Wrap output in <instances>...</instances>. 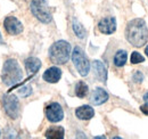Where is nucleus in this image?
<instances>
[{"mask_svg":"<svg viewBox=\"0 0 148 139\" xmlns=\"http://www.w3.org/2000/svg\"><path fill=\"white\" fill-rule=\"evenodd\" d=\"M125 36L130 43L137 48L146 45L148 31L145 21L143 18H134L130 21L125 29Z\"/></svg>","mask_w":148,"mask_h":139,"instance_id":"1","label":"nucleus"},{"mask_svg":"<svg viewBox=\"0 0 148 139\" xmlns=\"http://www.w3.org/2000/svg\"><path fill=\"white\" fill-rule=\"evenodd\" d=\"M22 79H23V72L17 61L13 58L7 59L3 63V67L1 72L2 83L10 87V86H15L16 83H18Z\"/></svg>","mask_w":148,"mask_h":139,"instance_id":"2","label":"nucleus"},{"mask_svg":"<svg viewBox=\"0 0 148 139\" xmlns=\"http://www.w3.org/2000/svg\"><path fill=\"white\" fill-rule=\"evenodd\" d=\"M70 55H71V45L65 40L56 41L49 48V58L54 64L57 65H63L66 62H69Z\"/></svg>","mask_w":148,"mask_h":139,"instance_id":"3","label":"nucleus"},{"mask_svg":"<svg viewBox=\"0 0 148 139\" xmlns=\"http://www.w3.org/2000/svg\"><path fill=\"white\" fill-rule=\"evenodd\" d=\"M30 9H31V13L33 14V16L37 19H39L40 22H42V23L51 22L53 16H51V12L49 9L47 0H32Z\"/></svg>","mask_w":148,"mask_h":139,"instance_id":"4","label":"nucleus"},{"mask_svg":"<svg viewBox=\"0 0 148 139\" xmlns=\"http://www.w3.org/2000/svg\"><path fill=\"white\" fill-rule=\"evenodd\" d=\"M72 62H73L75 69H76V71L79 72V74L81 76L88 75V73L90 71V63H89V59L87 58L84 52L82 50V48L75 47L73 49V52H72Z\"/></svg>","mask_w":148,"mask_h":139,"instance_id":"5","label":"nucleus"},{"mask_svg":"<svg viewBox=\"0 0 148 139\" xmlns=\"http://www.w3.org/2000/svg\"><path fill=\"white\" fill-rule=\"evenodd\" d=\"M2 106L6 114L10 119H17L19 115V102L15 95H6L2 97Z\"/></svg>","mask_w":148,"mask_h":139,"instance_id":"6","label":"nucleus"},{"mask_svg":"<svg viewBox=\"0 0 148 139\" xmlns=\"http://www.w3.org/2000/svg\"><path fill=\"white\" fill-rule=\"evenodd\" d=\"M46 116L48 121L57 123L64 119V111L58 103H50L46 107Z\"/></svg>","mask_w":148,"mask_h":139,"instance_id":"7","label":"nucleus"},{"mask_svg":"<svg viewBox=\"0 0 148 139\" xmlns=\"http://www.w3.org/2000/svg\"><path fill=\"white\" fill-rule=\"evenodd\" d=\"M3 26L10 35H17L23 31V24L15 16H7L3 21Z\"/></svg>","mask_w":148,"mask_h":139,"instance_id":"8","label":"nucleus"},{"mask_svg":"<svg viewBox=\"0 0 148 139\" xmlns=\"http://www.w3.org/2000/svg\"><path fill=\"white\" fill-rule=\"evenodd\" d=\"M98 30L104 34H112L116 30V19L113 16L101 18L98 23Z\"/></svg>","mask_w":148,"mask_h":139,"instance_id":"9","label":"nucleus"},{"mask_svg":"<svg viewBox=\"0 0 148 139\" xmlns=\"http://www.w3.org/2000/svg\"><path fill=\"white\" fill-rule=\"evenodd\" d=\"M108 100V94L103 88H96L90 96V103L92 105H101Z\"/></svg>","mask_w":148,"mask_h":139,"instance_id":"10","label":"nucleus"},{"mask_svg":"<svg viewBox=\"0 0 148 139\" xmlns=\"http://www.w3.org/2000/svg\"><path fill=\"white\" fill-rule=\"evenodd\" d=\"M43 80L46 82H49V83H57L60 78H62V71L60 69L53 66V67H49L48 70L45 71L43 75H42Z\"/></svg>","mask_w":148,"mask_h":139,"instance_id":"11","label":"nucleus"},{"mask_svg":"<svg viewBox=\"0 0 148 139\" xmlns=\"http://www.w3.org/2000/svg\"><path fill=\"white\" fill-rule=\"evenodd\" d=\"M75 115L80 120H90L95 115V111L89 105H82L75 109Z\"/></svg>","mask_w":148,"mask_h":139,"instance_id":"12","label":"nucleus"},{"mask_svg":"<svg viewBox=\"0 0 148 139\" xmlns=\"http://www.w3.org/2000/svg\"><path fill=\"white\" fill-rule=\"evenodd\" d=\"M92 67H93V71H95L96 76L98 78V80L100 82H104L105 83L106 80H107V70L105 67V65L100 61H93Z\"/></svg>","mask_w":148,"mask_h":139,"instance_id":"13","label":"nucleus"},{"mask_svg":"<svg viewBox=\"0 0 148 139\" xmlns=\"http://www.w3.org/2000/svg\"><path fill=\"white\" fill-rule=\"evenodd\" d=\"M41 67V62L37 57H29L25 61V69L29 74H36Z\"/></svg>","mask_w":148,"mask_h":139,"instance_id":"14","label":"nucleus"},{"mask_svg":"<svg viewBox=\"0 0 148 139\" xmlns=\"http://www.w3.org/2000/svg\"><path fill=\"white\" fill-rule=\"evenodd\" d=\"M64 135H65V131H64V128L63 127H50L46 133H45V137L48 139H63L64 138Z\"/></svg>","mask_w":148,"mask_h":139,"instance_id":"15","label":"nucleus"},{"mask_svg":"<svg viewBox=\"0 0 148 139\" xmlns=\"http://www.w3.org/2000/svg\"><path fill=\"white\" fill-rule=\"evenodd\" d=\"M128 59V54L125 50H119L114 56V64L117 67H122L124 66V64L127 63Z\"/></svg>","mask_w":148,"mask_h":139,"instance_id":"16","label":"nucleus"},{"mask_svg":"<svg viewBox=\"0 0 148 139\" xmlns=\"http://www.w3.org/2000/svg\"><path fill=\"white\" fill-rule=\"evenodd\" d=\"M88 90H89L88 85L86 82H83V81H80L75 86V95L79 98H84L87 96V94H88Z\"/></svg>","mask_w":148,"mask_h":139,"instance_id":"17","label":"nucleus"},{"mask_svg":"<svg viewBox=\"0 0 148 139\" xmlns=\"http://www.w3.org/2000/svg\"><path fill=\"white\" fill-rule=\"evenodd\" d=\"M73 31H74V33L76 34V36L80 38V39H83V38L86 36V34H87L86 29L83 28V25H82L76 18L73 19Z\"/></svg>","mask_w":148,"mask_h":139,"instance_id":"18","label":"nucleus"},{"mask_svg":"<svg viewBox=\"0 0 148 139\" xmlns=\"http://www.w3.org/2000/svg\"><path fill=\"white\" fill-rule=\"evenodd\" d=\"M145 62V58L141 54H139L138 52H133L131 55V63L132 64H139V63H143Z\"/></svg>","mask_w":148,"mask_h":139,"instance_id":"19","label":"nucleus"},{"mask_svg":"<svg viewBox=\"0 0 148 139\" xmlns=\"http://www.w3.org/2000/svg\"><path fill=\"white\" fill-rule=\"evenodd\" d=\"M31 92H32V89H31V87H23V88H21V89H19V94H21L23 97L29 96Z\"/></svg>","mask_w":148,"mask_h":139,"instance_id":"20","label":"nucleus"},{"mask_svg":"<svg viewBox=\"0 0 148 139\" xmlns=\"http://www.w3.org/2000/svg\"><path fill=\"white\" fill-rule=\"evenodd\" d=\"M143 80H144V75H143V73H140V72H136V73L133 74V81H134V82L140 83V82H143Z\"/></svg>","mask_w":148,"mask_h":139,"instance_id":"21","label":"nucleus"},{"mask_svg":"<svg viewBox=\"0 0 148 139\" xmlns=\"http://www.w3.org/2000/svg\"><path fill=\"white\" fill-rule=\"evenodd\" d=\"M140 111H141L144 114L148 115V104L147 103H146L145 105H143V106H140Z\"/></svg>","mask_w":148,"mask_h":139,"instance_id":"22","label":"nucleus"},{"mask_svg":"<svg viewBox=\"0 0 148 139\" xmlns=\"http://www.w3.org/2000/svg\"><path fill=\"white\" fill-rule=\"evenodd\" d=\"M144 100H145V103H147L148 104V92L144 96Z\"/></svg>","mask_w":148,"mask_h":139,"instance_id":"23","label":"nucleus"},{"mask_svg":"<svg viewBox=\"0 0 148 139\" xmlns=\"http://www.w3.org/2000/svg\"><path fill=\"white\" fill-rule=\"evenodd\" d=\"M145 52H146V55L148 56V46L146 47V49H145Z\"/></svg>","mask_w":148,"mask_h":139,"instance_id":"24","label":"nucleus"},{"mask_svg":"<svg viewBox=\"0 0 148 139\" xmlns=\"http://www.w3.org/2000/svg\"><path fill=\"white\" fill-rule=\"evenodd\" d=\"M0 43H2V39H1V34H0Z\"/></svg>","mask_w":148,"mask_h":139,"instance_id":"25","label":"nucleus"}]
</instances>
